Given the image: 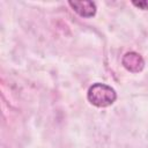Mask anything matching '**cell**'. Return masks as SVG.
Segmentation results:
<instances>
[{
	"mask_svg": "<svg viewBox=\"0 0 148 148\" xmlns=\"http://www.w3.org/2000/svg\"><path fill=\"white\" fill-rule=\"evenodd\" d=\"M117 98V94L113 88L104 83H94L88 90L89 102L98 108H105L111 105Z\"/></svg>",
	"mask_w": 148,
	"mask_h": 148,
	"instance_id": "obj_1",
	"label": "cell"
},
{
	"mask_svg": "<svg viewBox=\"0 0 148 148\" xmlns=\"http://www.w3.org/2000/svg\"><path fill=\"white\" fill-rule=\"evenodd\" d=\"M134 6H136L140 9H148V0H143V1H133L132 2Z\"/></svg>",
	"mask_w": 148,
	"mask_h": 148,
	"instance_id": "obj_4",
	"label": "cell"
},
{
	"mask_svg": "<svg viewBox=\"0 0 148 148\" xmlns=\"http://www.w3.org/2000/svg\"><path fill=\"white\" fill-rule=\"evenodd\" d=\"M121 62H123L124 67L132 73H138V72L142 71L143 66H145V61H143L142 57L136 52L125 53L121 59Z\"/></svg>",
	"mask_w": 148,
	"mask_h": 148,
	"instance_id": "obj_2",
	"label": "cell"
},
{
	"mask_svg": "<svg viewBox=\"0 0 148 148\" xmlns=\"http://www.w3.org/2000/svg\"><path fill=\"white\" fill-rule=\"evenodd\" d=\"M69 6L73 8L74 12H76L82 17H91L96 13V5L92 1L83 0V1H68Z\"/></svg>",
	"mask_w": 148,
	"mask_h": 148,
	"instance_id": "obj_3",
	"label": "cell"
}]
</instances>
